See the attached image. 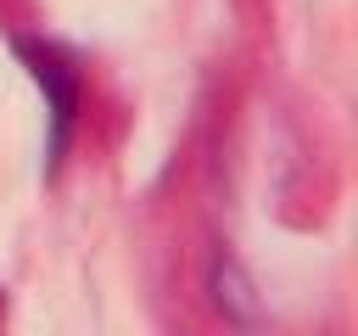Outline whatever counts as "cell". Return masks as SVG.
<instances>
[{
  "mask_svg": "<svg viewBox=\"0 0 358 336\" xmlns=\"http://www.w3.org/2000/svg\"><path fill=\"white\" fill-rule=\"evenodd\" d=\"M22 56L34 62V78L50 90V106H56V151H62V140H67V118H73V78H67V67L56 62V50L22 45Z\"/></svg>",
  "mask_w": 358,
  "mask_h": 336,
  "instance_id": "1",
  "label": "cell"
}]
</instances>
